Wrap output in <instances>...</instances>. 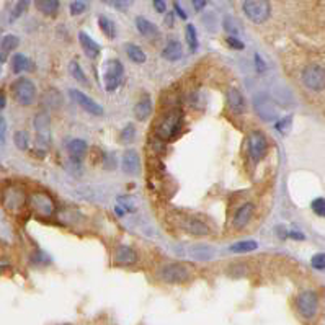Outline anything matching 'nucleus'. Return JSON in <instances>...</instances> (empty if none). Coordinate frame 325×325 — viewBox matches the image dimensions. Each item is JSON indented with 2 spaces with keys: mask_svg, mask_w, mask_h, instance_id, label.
Instances as JSON below:
<instances>
[{
  "mask_svg": "<svg viewBox=\"0 0 325 325\" xmlns=\"http://www.w3.org/2000/svg\"><path fill=\"white\" fill-rule=\"evenodd\" d=\"M182 118H183V113L180 108H172L170 111H167L157 126V136L160 139H164V141L172 139L173 134L180 129Z\"/></svg>",
  "mask_w": 325,
  "mask_h": 325,
  "instance_id": "nucleus-1",
  "label": "nucleus"
},
{
  "mask_svg": "<svg viewBox=\"0 0 325 325\" xmlns=\"http://www.w3.org/2000/svg\"><path fill=\"white\" fill-rule=\"evenodd\" d=\"M227 103L234 113H244L245 111V100L237 88L227 90Z\"/></svg>",
  "mask_w": 325,
  "mask_h": 325,
  "instance_id": "nucleus-17",
  "label": "nucleus"
},
{
  "mask_svg": "<svg viewBox=\"0 0 325 325\" xmlns=\"http://www.w3.org/2000/svg\"><path fill=\"white\" fill-rule=\"evenodd\" d=\"M165 25H167L168 28H172V26H173V12H172V13H168L167 17H165Z\"/></svg>",
  "mask_w": 325,
  "mask_h": 325,
  "instance_id": "nucleus-47",
  "label": "nucleus"
},
{
  "mask_svg": "<svg viewBox=\"0 0 325 325\" xmlns=\"http://www.w3.org/2000/svg\"><path fill=\"white\" fill-rule=\"evenodd\" d=\"M191 276V272L187 265H182V263H168L164 268L160 270V278L167 283H185L188 281Z\"/></svg>",
  "mask_w": 325,
  "mask_h": 325,
  "instance_id": "nucleus-7",
  "label": "nucleus"
},
{
  "mask_svg": "<svg viewBox=\"0 0 325 325\" xmlns=\"http://www.w3.org/2000/svg\"><path fill=\"white\" fill-rule=\"evenodd\" d=\"M87 9H88V2H83V0H75V2L71 4V13L74 15V17L82 15Z\"/></svg>",
  "mask_w": 325,
  "mask_h": 325,
  "instance_id": "nucleus-34",
  "label": "nucleus"
},
{
  "mask_svg": "<svg viewBox=\"0 0 325 325\" xmlns=\"http://www.w3.org/2000/svg\"><path fill=\"white\" fill-rule=\"evenodd\" d=\"M253 108L255 111H257V114L260 116L261 120L265 121H272L276 118V110L273 103L270 102V98L265 97V95H257L253 100Z\"/></svg>",
  "mask_w": 325,
  "mask_h": 325,
  "instance_id": "nucleus-13",
  "label": "nucleus"
},
{
  "mask_svg": "<svg viewBox=\"0 0 325 325\" xmlns=\"http://www.w3.org/2000/svg\"><path fill=\"white\" fill-rule=\"evenodd\" d=\"M114 7H118V9H126V7H129V2H113Z\"/></svg>",
  "mask_w": 325,
  "mask_h": 325,
  "instance_id": "nucleus-49",
  "label": "nucleus"
},
{
  "mask_svg": "<svg viewBox=\"0 0 325 325\" xmlns=\"http://www.w3.org/2000/svg\"><path fill=\"white\" fill-rule=\"evenodd\" d=\"M267 137L260 131H253L249 136V152H250V157L253 159V162H258L260 159H263L267 152Z\"/></svg>",
  "mask_w": 325,
  "mask_h": 325,
  "instance_id": "nucleus-11",
  "label": "nucleus"
},
{
  "mask_svg": "<svg viewBox=\"0 0 325 325\" xmlns=\"http://www.w3.org/2000/svg\"><path fill=\"white\" fill-rule=\"evenodd\" d=\"M98 23H100V28H102V32L110 38V40H114L116 38V28H114V23L108 18V17H100L98 18Z\"/></svg>",
  "mask_w": 325,
  "mask_h": 325,
  "instance_id": "nucleus-30",
  "label": "nucleus"
},
{
  "mask_svg": "<svg viewBox=\"0 0 325 325\" xmlns=\"http://www.w3.org/2000/svg\"><path fill=\"white\" fill-rule=\"evenodd\" d=\"M64 325H69V323H64Z\"/></svg>",
  "mask_w": 325,
  "mask_h": 325,
  "instance_id": "nucleus-51",
  "label": "nucleus"
},
{
  "mask_svg": "<svg viewBox=\"0 0 325 325\" xmlns=\"http://www.w3.org/2000/svg\"><path fill=\"white\" fill-rule=\"evenodd\" d=\"M4 106H5V98L0 95V108H4Z\"/></svg>",
  "mask_w": 325,
  "mask_h": 325,
  "instance_id": "nucleus-50",
  "label": "nucleus"
},
{
  "mask_svg": "<svg viewBox=\"0 0 325 325\" xmlns=\"http://www.w3.org/2000/svg\"><path fill=\"white\" fill-rule=\"evenodd\" d=\"M5 133H7V121L0 116V142L5 141Z\"/></svg>",
  "mask_w": 325,
  "mask_h": 325,
  "instance_id": "nucleus-42",
  "label": "nucleus"
},
{
  "mask_svg": "<svg viewBox=\"0 0 325 325\" xmlns=\"http://www.w3.org/2000/svg\"><path fill=\"white\" fill-rule=\"evenodd\" d=\"M311 263H312V267H314L315 270H325V253H317V255H314L312 260H311Z\"/></svg>",
  "mask_w": 325,
  "mask_h": 325,
  "instance_id": "nucleus-39",
  "label": "nucleus"
},
{
  "mask_svg": "<svg viewBox=\"0 0 325 325\" xmlns=\"http://www.w3.org/2000/svg\"><path fill=\"white\" fill-rule=\"evenodd\" d=\"M173 9H175V12H176V13H179V17H180V18L187 20V13L183 12V9L180 7V4H179V2H175V4H173Z\"/></svg>",
  "mask_w": 325,
  "mask_h": 325,
  "instance_id": "nucleus-44",
  "label": "nucleus"
},
{
  "mask_svg": "<svg viewBox=\"0 0 325 325\" xmlns=\"http://www.w3.org/2000/svg\"><path fill=\"white\" fill-rule=\"evenodd\" d=\"M312 211L320 216V218H325V199L323 198H317L312 201Z\"/></svg>",
  "mask_w": 325,
  "mask_h": 325,
  "instance_id": "nucleus-37",
  "label": "nucleus"
},
{
  "mask_svg": "<svg viewBox=\"0 0 325 325\" xmlns=\"http://www.w3.org/2000/svg\"><path fill=\"white\" fill-rule=\"evenodd\" d=\"M151 111H152V103L149 97H142L134 106V116L137 121H145L149 118Z\"/></svg>",
  "mask_w": 325,
  "mask_h": 325,
  "instance_id": "nucleus-20",
  "label": "nucleus"
},
{
  "mask_svg": "<svg viewBox=\"0 0 325 325\" xmlns=\"http://www.w3.org/2000/svg\"><path fill=\"white\" fill-rule=\"evenodd\" d=\"M255 63H257V69H258V72H263L265 71V63L261 61V57L258 56V54H255Z\"/></svg>",
  "mask_w": 325,
  "mask_h": 325,
  "instance_id": "nucleus-45",
  "label": "nucleus"
},
{
  "mask_svg": "<svg viewBox=\"0 0 325 325\" xmlns=\"http://www.w3.org/2000/svg\"><path fill=\"white\" fill-rule=\"evenodd\" d=\"M35 129H36V144L38 147H49L51 142V118L46 111H41L35 118Z\"/></svg>",
  "mask_w": 325,
  "mask_h": 325,
  "instance_id": "nucleus-8",
  "label": "nucleus"
},
{
  "mask_svg": "<svg viewBox=\"0 0 325 325\" xmlns=\"http://www.w3.org/2000/svg\"><path fill=\"white\" fill-rule=\"evenodd\" d=\"M114 260L120 265H131V263L137 261V253L128 245H120L114 250Z\"/></svg>",
  "mask_w": 325,
  "mask_h": 325,
  "instance_id": "nucleus-16",
  "label": "nucleus"
},
{
  "mask_svg": "<svg viewBox=\"0 0 325 325\" xmlns=\"http://www.w3.org/2000/svg\"><path fill=\"white\" fill-rule=\"evenodd\" d=\"M136 136V129H134V125H128L125 129L121 131V141L125 142H131Z\"/></svg>",
  "mask_w": 325,
  "mask_h": 325,
  "instance_id": "nucleus-38",
  "label": "nucleus"
},
{
  "mask_svg": "<svg viewBox=\"0 0 325 325\" xmlns=\"http://www.w3.org/2000/svg\"><path fill=\"white\" fill-rule=\"evenodd\" d=\"M15 145L18 147L20 151H26L28 145H29V134L26 131H17L15 133Z\"/></svg>",
  "mask_w": 325,
  "mask_h": 325,
  "instance_id": "nucleus-32",
  "label": "nucleus"
},
{
  "mask_svg": "<svg viewBox=\"0 0 325 325\" xmlns=\"http://www.w3.org/2000/svg\"><path fill=\"white\" fill-rule=\"evenodd\" d=\"M193 7H195L196 12H199V10H203L206 7V2H204V0H199V2H198V0H195V2H193Z\"/></svg>",
  "mask_w": 325,
  "mask_h": 325,
  "instance_id": "nucleus-46",
  "label": "nucleus"
},
{
  "mask_svg": "<svg viewBox=\"0 0 325 325\" xmlns=\"http://www.w3.org/2000/svg\"><path fill=\"white\" fill-rule=\"evenodd\" d=\"M28 204L32 206V210H35L40 216H44V218L51 216L54 213V208H56L51 196H48L46 193H33L28 198Z\"/></svg>",
  "mask_w": 325,
  "mask_h": 325,
  "instance_id": "nucleus-9",
  "label": "nucleus"
},
{
  "mask_svg": "<svg viewBox=\"0 0 325 325\" xmlns=\"http://www.w3.org/2000/svg\"><path fill=\"white\" fill-rule=\"evenodd\" d=\"M36 7L41 13L54 17L59 10V2H56V0H41V2H36Z\"/></svg>",
  "mask_w": 325,
  "mask_h": 325,
  "instance_id": "nucleus-26",
  "label": "nucleus"
},
{
  "mask_svg": "<svg viewBox=\"0 0 325 325\" xmlns=\"http://www.w3.org/2000/svg\"><path fill=\"white\" fill-rule=\"evenodd\" d=\"M123 74H125V67L118 59H110L105 64V88L106 92H114L120 87L123 80Z\"/></svg>",
  "mask_w": 325,
  "mask_h": 325,
  "instance_id": "nucleus-6",
  "label": "nucleus"
},
{
  "mask_svg": "<svg viewBox=\"0 0 325 325\" xmlns=\"http://www.w3.org/2000/svg\"><path fill=\"white\" fill-rule=\"evenodd\" d=\"M289 237L298 239V241H303V239H304V235L301 234V232H289Z\"/></svg>",
  "mask_w": 325,
  "mask_h": 325,
  "instance_id": "nucleus-48",
  "label": "nucleus"
},
{
  "mask_svg": "<svg viewBox=\"0 0 325 325\" xmlns=\"http://www.w3.org/2000/svg\"><path fill=\"white\" fill-rule=\"evenodd\" d=\"M190 255L195 260H204L206 261L213 257V250L208 245H193L191 250H190Z\"/></svg>",
  "mask_w": 325,
  "mask_h": 325,
  "instance_id": "nucleus-27",
  "label": "nucleus"
},
{
  "mask_svg": "<svg viewBox=\"0 0 325 325\" xmlns=\"http://www.w3.org/2000/svg\"><path fill=\"white\" fill-rule=\"evenodd\" d=\"M258 247V244L255 241H242V242H237L234 245H230V252L234 253H247V252H252Z\"/></svg>",
  "mask_w": 325,
  "mask_h": 325,
  "instance_id": "nucleus-29",
  "label": "nucleus"
},
{
  "mask_svg": "<svg viewBox=\"0 0 325 325\" xmlns=\"http://www.w3.org/2000/svg\"><path fill=\"white\" fill-rule=\"evenodd\" d=\"M291 123H292V118H291V116H284L283 120H280V121L276 123V129H278V131H281V133H286V131L289 129Z\"/></svg>",
  "mask_w": 325,
  "mask_h": 325,
  "instance_id": "nucleus-40",
  "label": "nucleus"
},
{
  "mask_svg": "<svg viewBox=\"0 0 325 325\" xmlns=\"http://www.w3.org/2000/svg\"><path fill=\"white\" fill-rule=\"evenodd\" d=\"M69 95H71V98L74 100V102L79 105L82 110H85L87 113L90 114H95V116H102L103 114V108L100 106L95 100H92L88 95H85L83 92L80 90H75L72 88L71 92H69Z\"/></svg>",
  "mask_w": 325,
  "mask_h": 325,
  "instance_id": "nucleus-10",
  "label": "nucleus"
},
{
  "mask_svg": "<svg viewBox=\"0 0 325 325\" xmlns=\"http://www.w3.org/2000/svg\"><path fill=\"white\" fill-rule=\"evenodd\" d=\"M183 54V49H182V44L179 41H168L167 46L164 48V51H162V56H164L167 61H179L182 57Z\"/></svg>",
  "mask_w": 325,
  "mask_h": 325,
  "instance_id": "nucleus-22",
  "label": "nucleus"
},
{
  "mask_svg": "<svg viewBox=\"0 0 325 325\" xmlns=\"http://www.w3.org/2000/svg\"><path fill=\"white\" fill-rule=\"evenodd\" d=\"M20 44V40L15 35H7L4 36V40H2V46H0V61H5L7 56L13 51V49H17V46Z\"/></svg>",
  "mask_w": 325,
  "mask_h": 325,
  "instance_id": "nucleus-23",
  "label": "nucleus"
},
{
  "mask_svg": "<svg viewBox=\"0 0 325 325\" xmlns=\"http://www.w3.org/2000/svg\"><path fill=\"white\" fill-rule=\"evenodd\" d=\"M12 69L15 74H20L23 71H29V69H33L32 66V61H29L26 56H23V54H15L13 59H12Z\"/></svg>",
  "mask_w": 325,
  "mask_h": 325,
  "instance_id": "nucleus-25",
  "label": "nucleus"
},
{
  "mask_svg": "<svg viewBox=\"0 0 325 325\" xmlns=\"http://www.w3.org/2000/svg\"><path fill=\"white\" fill-rule=\"evenodd\" d=\"M28 2H25V0H21V2H17L15 4V9H13V12H12V17H10V20L13 21V20H17L18 17H21L23 15V12H25L26 9H28Z\"/></svg>",
  "mask_w": 325,
  "mask_h": 325,
  "instance_id": "nucleus-35",
  "label": "nucleus"
},
{
  "mask_svg": "<svg viewBox=\"0 0 325 325\" xmlns=\"http://www.w3.org/2000/svg\"><path fill=\"white\" fill-rule=\"evenodd\" d=\"M226 43L230 46V48H234V49H244L245 48V44L239 40V38H235V36H229V38H226Z\"/></svg>",
  "mask_w": 325,
  "mask_h": 325,
  "instance_id": "nucleus-41",
  "label": "nucleus"
},
{
  "mask_svg": "<svg viewBox=\"0 0 325 325\" xmlns=\"http://www.w3.org/2000/svg\"><path fill=\"white\" fill-rule=\"evenodd\" d=\"M69 154H71L72 160L79 162L85 154H87V142L82 141V139H72L67 145Z\"/></svg>",
  "mask_w": 325,
  "mask_h": 325,
  "instance_id": "nucleus-21",
  "label": "nucleus"
},
{
  "mask_svg": "<svg viewBox=\"0 0 325 325\" xmlns=\"http://www.w3.org/2000/svg\"><path fill=\"white\" fill-rule=\"evenodd\" d=\"M69 72H71V75L74 77V79L77 82H80L83 85H88V80H87V77H85L83 71H82V67L75 63V61H72L71 64H69Z\"/></svg>",
  "mask_w": 325,
  "mask_h": 325,
  "instance_id": "nucleus-31",
  "label": "nucleus"
},
{
  "mask_svg": "<svg viewBox=\"0 0 325 325\" xmlns=\"http://www.w3.org/2000/svg\"><path fill=\"white\" fill-rule=\"evenodd\" d=\"M224 29H226L227 33H230V36L235 35L239 33V23L232 17H226V20H224Z\"/></svg>",
  "mask_w": 325,
  "mask_h": 325,
  "instance_id": "nucleus-36",
  "label": "nucleus"
},
{
  "mask_svg": "<svg viewBox=\"0 0 325 325\" xmlns=\"http://www.w3.org/2000/svg\"><path fill=\"white\" fill-rule=\"evenodd\" d=\"M185 36H187V43L190 46V49L195 51L198 48V35H196L195 26L187 25V28H185Z\"/></svg>",
  "mask_w": 325,
  "mask_h": 325,
  "instance_id": "nucleus-33",
  "label": "nucleus"
},
{
  "mask_svg": "<svg viewBox=\"0 0 325 325\" xmlns=\"http://www.w3.org/2000/svg\"><path fill=\"white\" fill-rule=\"evenodd\" d=\"M154 9H156L159 13H165L167 4L164 2V0H156V2H154Z\"/></svg>",
  "mask_w": 325,
  "mask_h": 325,
  "instance_id": "nucleus-43",
  "label": "nucleus"
},
{
  "mask_svg": "<svg viewBox=\"0 0 325 325\" xmlns=\"http://www.w3.org/2000/svg\"><path fill=\"white\" fill-rule=\"evenodd\" d=\"M303 83L312 92L325 90V69L320 64H307L303 71Z\"/></svg>",
  "mask_w": 325,
  "mask_h": 325,
  "instance_id": "nucleus-3",
  "label": "nucleus"
},
{
  "mask_svg": "<svg viewBox=\"0 0 325 325\" xmlns=\"http://www.w3.org/2000/svg\"><path fill=\"white\" fill-rule=\"evenodd\" d=\"M2 201L7 210H18V208H21L23 203L26 201V195L21 187H18V185H12V187H9L4 191Z\"/></svg>",
  "mask_w": 325,
  "mask_h": 325,
  "instance_id": "nucleus-12",
  "label": "nucleus"
},
{
  "mask_svg": "<svg viewBox=\"0 0 325 325\" xmlns=\"http://www.w3.org/2000/svg\"><path fill=\"white\" fill-rule=\"evenodd\" d=\"M12 94H13V98L17 100V103L28 106L35 103L36 100V87L26 77H20V79H17L12 83Z\"/></svg>",
  "mask_w": 325,
  "mask_h": 325,
  "instance_id": "nucleus-2",
  "label": "nucleus"
},
{
  "mask_svg": "<svg viewBox=\"0 0 325 325\" xmlns=\"http://www.w3.org/2000/svg\"><path fill=\"white\" fill-rule=\"evenodd\" d=\"M121 165L128 175H137L141 172V159H139L137 152L134 149H128L125 154H123Z\"/></svg>",
  "mask_w": 325,
  "mask_h": 325,
  "instance_id": "nucleus-14",
  "label": "nucleus"
},
{
  "mask_svg": "<svg viewBox=\"0 0 325 325\" xmlns=\"http://www.w3.org/2000/svg\"><path fill=\"white\" fill-rule=\"evenodd\" d=\"M136 26L139 29V33L145 38H157L159 36V28L154 25L152 21H149L144 17H137L136 18Z\"/></svg>",
  "mask_w": 325,
  "mask_h": 325,
  "instance_id": "nucleus-19",
  "label": "nucleus"
},
{
  "mask_svg": "<svg viewBox=\"0 0 325 325\" xmlns=\"http://www.w3.org/2000/svg\"><path fill=\"white\" fill-rule=\"evenodd\" d=\"M242 7L247 18L252 20L253 23H257V25L265 23L270 18V13H272L270 2H265V0H247Z\"/></svg>",
  "mask_w": 325,
  "mask_h": 325,
  "instance_id": "nucleus-4",
  "label": "nucleus"
},
{
  "mask_svg": "<svg viewBox=\"0 0 325 325\" xmlns=\"http://www.w3.org/2000/svg\"><path fill=\"white\" fill-rule=\"evenodd\" d=\"M79 41H80L82 51L85 52V56L90 57V59L98 57V54H100V44H98L95 40H92V38H90L87 33L80 32V33H79Z\"/></svg>",
  "mask_w": 325,
  "mask_h": 325,
  "instance_id": "nucleus-15",
  "label": "nucleus"
},
{
  "mask_svg": "<svg viewBox=\"0 0 325 325\" xmlns=\"http://www.w3.org/2000/svg\"><path fill=\"white\" fill-rule=\"evenodd\" d=\"M126 49V54L128 57L133 61L134 64H144L145 63V52L142 51V48H139L137 44H133V43H128L125 46Z\"/></svg>",
  "mask_w": 325,
  "mask_h": 325,
  "instance_id": "nucleus-24",
  "label": "nucleus"
},
{
  "mask_svg": "<svg viewBox=\"0 0 325 325\" xmlns=\"http://www.w3.org/2000/svg\"><path fill=\"white\" fill-rule=\"evenodd\" d=\"M187 227L193 235H208L210 234V227H208L206 224L199 219H190Z\"/></svg>",
  "mask_w": 325,
  "mask_h": 325,
  "instance_id": "nucleus-28",
  "label": "nucleus"
},
{
  "mask_svg": "<svg viewBox=\"0 0 325 325\" xmlns=\"http://www.w3.org/2000/svg\"><path fill=\"white\" fill-rule=\"evenodd\" d=\"M296 309L306 319H312L319 311V296H317V292L311 289L299 292V296L296 298Z\"/></svg>",
  "mask_w": 325,
  "mask_h": 325,
  "instance_id": "nucleus-5",
  "label": "nucleus"
},
{
  "mask_svg": "<svg viewBox=\"0 0 325 325\" xmlns=\"http://www.w3.org/2000/svg\"><path fill=\"white\" fill-rule=\"evenodd\" d=\"M252 213H253V204L252 203H245L242 208H239V211L234 216V226L237 229L245 227L247 224H249L250 218H252Z\"/></svg>",
  "mask_w": 325,
  "mask_h": 325,
  "instance_id": "nucleus-18",
  "label": "nucleus"
}]
</instances>
